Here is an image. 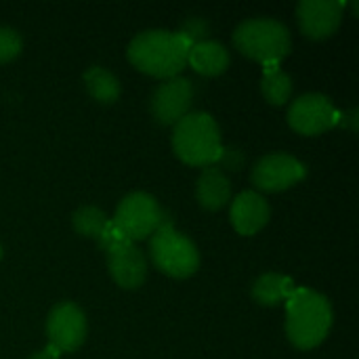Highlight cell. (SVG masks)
Returning a JSON list of instances; mask_svg holds the SVG:
<instances>
[{
	"mask_svg": "<svg viewBox=\"0 0 359 359\" xmlns=\"http://www.w3.org/2000/svg\"><path fill=\"white\" fill-rule=\"evenodd\" d=\"M191 40L181 32L170 29H145L137 34L128 44V61L156 78H175L187 65Z\"/></svg>",
	"mask_w": 359,
	"mask_h": 359,
	"instance_id": "1",
	"label": "cell"
},
{
	"mask_svg": "<svg viewBox=\"0 0 359 359\" xmlns=\"http://www.w3.org/2000/svg\"><path fill=\"white\" fill-rule=\"evenodd\" d=\"M332 328L330 301L309 288H294L286 299V334L297 349L318 347Z\"/></svg>",
	"mask_w": 359,
	"mask_h": 359,
	"instance_id": "2",
	"label": "cell"
},
{
	"mask_svg": "<svg viewBox=\"0 0 359 359\" xmlns=\"http://www.w3.org/2000/svg\"><path fill=\"white\" fill-rule=\"evenodd\" d=\"M172 149L185 164L204 168L215 166L223 151L219 124L210 114L189 111L175 124Z\"/></svg>",
	"mask_w": 359,
	"mask_h": 359,
	"instance_id": "3",
	"label": "cell"
},
{
	"mask_svg": "<svg viewBox=\"0 0 359 359\" xmlns=\"http://www.w3.org/2000/svg\"><path fill=\"white\" fill-rule=\"evenodd\" d=\"M238 50L255 61L280 63L292 48L288 27L271 17H252L242 21L233 32Z\"/></svg>",
	"mask_w": 359,
	"mask_h": 359,
	"instance_id": "4",
	"label": "cell"
},
{
	"mask_svg": "<svg viewBox=\"0 0 359 359\" xmlns=\"http://www.w3.org/2000/svg\"><path fill=\"white\" fill-rule=\"evenodd\" d=\"M149 255H151L154 265L162 273L179 278V280L194 276L200 267V252L196 244L187 236L177 231L166 219L151 233Z\"/></svg>",
	"mask_w": 359,
	"mask_h": 359,
	"instance_id": "5",
	"label": "cell"
},
{
	"mask_svg": "<svg viewBox=\"0 0 359 359\" xmlns=\"http://www.w3.org/2000/svg\"><path fill=\"white\" fill-rule=\"evenodd\" d=\"M101 248L107 252V269L118 286L133 290L139 288L145 282L147 276V259L145 255L130 242L126 236H122L114 223L109 221L101 238L97 240Z\"/></svg>",
	"mask_w": 359,
	"mask_h": 359,
	"instance_id": "6",
	"label": "cell"
},
{
	"mask_svg": "<svg viewBox=\"0 0 359 359\" xmlns=\"http://www.w3.org/2000/svg\"><path fill=\"white\" fill-rule=\"evenodd\" d=\"M164 219L166 217L154 196L145 191H133L120 200L111 223L122 236H126L130 242H137L151 236L164 223Z\"/></svg>",
	"mask_w": 359,
	"mask_h": 359,
	"instance_id": "7",
	"label": "cell"
},
{
	"mask_svg": "<svg viewBox=\"0 0 359 359\" xmlns=\"http://www.w3.org/2000/svg\"><path fill=\"white\" fill-rule=\"evenodd\" d=\"M341 114L334 103L322 93H309L292 101L288 109V124L301 135H320L334 128Z\"/></svg>",
	"mask_w": 359,
	"mask_h": 359,
	"instance_id": "8",
	"label": "cell"
},
{
	"mask_svg": "<svg viewBox=\"0 0 359 359\" xmlns=\"http://www.w3.org/2000/svg\"><path fill=\"white\" fill-rule=\"evenodd\" d=\"M46 337L59 353L76 351L86 337V318L74 303H59L46 318Z\"/></svg>",
	"mask_w": 359,
	"mask_h": 359,
	"instance_id": "9",
	"label": "cell"
},
{
	"mask_svg": "<svg viewBox=\"0 0 359 359\" xmlns=\"http://www.w3.org/2000/svg\"><path fill=\"white\" fill-rule=\"evenodd\" d=\"M305 177V164L288 154L263 156L252 168V183L261 191H284L303 181Z\"/></svg>",
	"mask_w": 359,
	"mask_h": 359,
	"instance_id": "10",
	"label": "cell"
},
{
	"mask_svg": "<svg viewBox=\"0 0 359 359\" xmlns=\"http://www.w3.org/2000/svg\"><path fill=\"white\" fill-rule=\"evenodd\" d=\"M191 99H194L191 82L183 76H175L158 84V88L151 95L149 109L156 122L175 126L181 118L189 114Z\"/></svg>",
	"mask_w": 359,
	"mask_h": 359,
	"instance_id": "11",
	"label": "cell"
},
{
	"mask_svg": "<svg viewBox=\"0 0 359 359\" xmlns=\"http://www.w3.org/2000/svg\"><path fill=\"white\" fill-rule=\"evenodd\" d=\"M345 2L341 0H301L297 4V19L305 36L313 40L330 38L343 21Z\"/></svg>",
	"mask_w": 359,
	"mask_h": 359,
	"instance_id": "12",
	"label": "cell"
},
{
	"mask_svg": "<svg viewBox=\"0 0 359 359\" xmlns=\"http://www.w3.org/2000/svg\"><path fill=\"white\" fill-rule=\"evenodd\" d=\"M271 208L259 191H242L231 202L229 219L238 233L252 236L263 229L269 221Z\"/></svg>",
	"mask_w": 359,
	"mask_h": 359,
	"instance_id": "13",
	"label": "cell"
},
{
	"mask_svg": "<svg viewBox=\"0 0 359 359\" xmlns=\"http://www.w3.org/2000/svg\"><path fill=\"white\" fill-rule=\"evenodd\" d=\"M231 198V183L221 166H206L196 183V200L206 210H221Z\"/></svg>",
	"mask_w": 359,
	"mask_h": 359,
	"instance_id": "14",
	"label": "cell"
},
{
	"mask_svg": "<svg viewBox=\"0 0 359 359\" xmlns=\"http://www.w3.org/2000/svg\"><path fill=\"white\" fill-rule=\"evenodd\" d=\"M187 65L202 76H219L229 65V50L217 40H198L189 46Z\"/></svg>",
	"mask_w": 359,
	"mask_h": 359,
	"instance_id": "15",
	"label": "cell"
},
{
	"mask_svg": "<svg viewBox=\"0 0 359 359\" xmlns=\"http://www.w3.org/2000/svg\"><path fill=\"white\" fill-rule=\"evenodd\" d=\"M294 288H297L294 282L282 273H263L252 284V299L259 305L271 307L278 305L280 301H286L294 292Z\"/></svg>",
	"mask_w": 359,
	"mask_h": 359,
	"instance_id": "16",
	"label": "cell"
},
{
	"mask_svg": "<svg viewBox=\"0 0 359 359\" xmlns=\"http://www.w3.org/2000/svg\"><path fill=\"white\" fill-rule=\"evenodd\" d=\"M84 88L99 103H114L120 97V80L105 67L93 65L84 72Z\"/></svg>",
	"mask_w": 359,
	"mask_h": 359,
	"instance_id": "17",
	"label": "cell"
},
{
	"mask_svg": "<svg viewBox=\"0 0 359 359\" xmlns=\"http://www.w3.org/2000/svg\"><path fill=\"white\" fill-rule=\"evenodd\" d=\"M261 93L271 105H284L292 95V78L278 63H265Z\"/></svg>",
	"mask_w": 359,
	"mask_h": 359,
	"instance_id": "18",
	"label": "cell"
},
{
	"mask_svg": "<svg viewBox=\"0 0 359 359\" xmlns=\"http://www.w3.org/2000/svg\"><path fill=\"white\" fill-rule=\"evenodd\" d=\"M109 219L105 217V212L97 206H80L74 215H72V225L74 229L84 236V238H93L99 240L101 233L105 231Z\"/></svg>",
	"mask_w": 359,
	"mask_h": 359,
	"instance_id": "19",
	"label": "cell"
},
{
	"mask_svg": "<svg viewBox=\"0 0 359 359\" xmlns=\"http://www.w3.org/2000/svg\"><path fill=\"white\" fill-rule=\"evenodd\" d=\"M21 36L6 25H0V63L15 59L21 53Z\"/></svg>",
	"mask_w": 359,
	"mask_h": 359,
	"instance_id": "20",
	"label": "cell"
},
{
	"mask_svg": "<svg viewBox=\"0 0 359 359\" xmlns=\"http://www.w3.org/2000/svg\"><path fill=\"white\" fill-rule=\"evenodd\" d=\"M59 355H61V353H59L53 345H46L42 351H36L29 359H59Z\"/></svg>",
	"mask_w": 359,
	"mask_h": 359,
	"instance_id": "21",
	"label": "cell"
},
{
	"mask_svg": "<svg viewBox=\"0 0 359 359\" xmlns=\"http://www.w3.org/2000/svg\"><path fill=\"white\" fill-rule=\"evenodd\" d=\"M2 255H4V250H2V244H0V261H2Z\"/></svg>",
	"mask_w": 359,
	"mask_h": 359,
	"instance_id": "22",
	"label": "cell"
}]
</instances>
